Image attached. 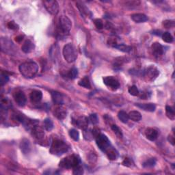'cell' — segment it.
Listing matches in <instances>:
<instances>
[{"label":"cell","instance_id":"6da1fadb","mask_svg":"<svg viewBox=\"0 0 175 175\" xmlns=\"http://www.w3.org/2000/svg\"><path fill=\"white\" fill-rule=\"evenodd\" d=\"M19 71L26 78H33L38 72V66L33 61L22 63L19 66Z\"/></svg>","mask_w":175,"mask_h":175},{"label":"cell","instance_id":"7a4b0ae2","mask_svg":"<svg viewBox=\"0 0 175 175\" xmlns=\"http://www.w3.org/2000/svg\"><path fill=\"white\" fill-rule=\"evenodd\" d=\"M72 27V23L67 16H60L59 19L58 26H57V32L60 36H67L69 34Z\"/></svg>","mask_w":175,"mask_h":175},{"label":"cell","instance_id":"3957f363","mask_svg":"<svg viewBox=\"0 0 175 175\" xmlns=\"http://www.w3.org/2000/svg\"><path fill=\"white\" fill-rule=\"evenodd\" d=\"M68 149L69 147L64 142L60 140V139H56L52 142L50 148V153L52 155L60 156L67 153Z\"/></svg>","mask_w":175,"mask_h":175},{"label":"cell","instance_id":"277c9868","mask_svg":"<svg viewBox=\"0 0 175 175\" xmlns=\"http://www.w3.org/2000/svg\"><path fill=\"white\" fill-rule=\"evenodd\" d=\"M63 56L68 63H73L77 58V51L73 44L68 43L63 48Z\"/></svg>","mask_w":175,"mask_h":175},{"label":"cell","instance_id":"5b68a950","mask_svg":"<svg viewBox=\"0 0 175 175\" xmlns=\"http://www.w3.org/2000/svg\"><path fill=\"white\" fill-rule=\"evenodd\" d=\"M79 164H80V160L77 156L71 155L62 159L59 163V166L62 168L70 169L74 168Z\"/></svg>","mask_w":175,"mask_h":175},{"label":"cell","instance_id":"8992f818","mask_svg":"<svg viewBox=\"0 0 175 175\" xmlns=\"http://www.w3.org/2000/svg\"><path fill=\"white\" fill-rule=\"evenodd\" d=\"M160 75V71L154 66L148 67L143 72V76L147 81H153Z\"/></svg>","mask_w":175,"mask_h":175},{"label":"cell","instance_id":"52a82bcc","mask_svg":"<svg viewBox=\"0 0 175 175\" xmlns=\"http://www.w3.org/2000/svg\"><path fill=\"white\" fill-rule=\"evenodd\" d=\"M95 139L98 147L103 152H105L106 150L111 146V144L109 139L108 138V137L105 135H104V134L101 133L100 135L97 137Z\"/></svg>","mask_w":175,"mask_h":175},{"label":"cell","instance_id":"ba28073f","mask_svg":"<svg viewBox=\"0 0 175 175\" xmlns=\"http://www.w3.org/2000/svg\"><path fill=\"white\" fill-rule=\"evenodd\" d=\"M44 6L46 10L51 15H57L59 12V4L56 1L54 0H49V1L43 2Z\"/></svg>","mask_w":175,"mask_h":175},{"label":"cell","instance_id":"9c48e42d","mask_svg":"<svg viewBox=\"0 0 175 175\" xmlns=\"http://www.w3.org/2000/svg\"><path fill=\"white\" fill-rule=\"evenodd\" d=\"M103 83L107 86L113 90H116L120 88V83L116 78L112 76H108L103 78Z\"/></svg>","mask_w":175,"mask_h":175},{"label":"cell","instance_id":"30bf717a","mask_svg":"<svg viewBox=\"0 0 175 175\" xmlns=\"http://www.w3.org/2000/svg\"><path fill=\"white\" fill-rule=\"evenodd\" d=\"M89 120L88 118L85 116H81L78 117L77 118L73 120V123L76 127L81 129L82 130H86L88 129Z\"/></svg>","mask_w":175,"mask_h":175},{"label":"cell","instance_id":"8fae6325","mask_svg":"<svg viewBox=\"0 0 175 175\" xmlns=\"http://www.w3.org/2000/svg\"><path fill=\"white\" fill-rule=\"evenodd\" d=\"M13 97L15 101V102L19 106L23 107L26 105L27 99L26 95H25L23 92L20 91V90L15 92L13 94Z\"/></svg>","mask_w":175,"mask_h":175},{"label":"cell","instance_id":"7c38bea8","mask_svg":"<svg viewBox=\"0 0 175 175\" xmlns=\"http://www.w3.org/2000/svg\"><path fill=\"white\" fill-rule=\"evenodd\" d=\"M32 134L36 139H38V140H41V139H43L45 135L44 129L42 127H40V126L36 125L32 127Z\"/></svg>","mask_w":175,"mask_h":175},{"label":"cell","instance_id":"4fadbf2b","mask_svg":"<svg viewBox=\"0 0 175 175\" xmlns=\"http://www.w3.org/2000/svg\"><path fill=\"white\" fill-rule=\"evenodd\" d=\"M67 109L62 105L56 107L53 110V115L60 120H64L67 116Z\"/></svg>","mask_w":175,"mask_h":175},{"label":"cell","instance_id":"5bb4252c","mask_svg":"<svg viewBox=\"0 0 175 175\" xmlns=\"http://www.w3.org/2000/svg\"><path fill=\"white\" fill-rule=\"evenodd\" d=\"M153 54L155 57H160L163 54V46L159 43H154L151 46Z\"/></svg>","mask_w":175,"mask_h":175},{"label":"cell","instance_id":"9a60e30c","mask_svg":"<svg viewBox=\"0 0 175 175\" xmlns=\"http://www.w3.org/2000/svg\"><path fill=\"white\" fill-rule=\"evenodd\" d=\"M30 101L32 103L37 104L40 103L43 98V93L40 90H33L29 95Z\"/></svg>","mask_w":175,"mask_h":175},{"label":"cell","instance_id":"2e32d148","mask_svg":"<svg viewBox=\"0 0 175 175\" xmlns=\"http://www.w3.org/2000/svg\"><path fill=\"white\" fill-rule=\"evenodd\" d=\"M20 149L24 155L28 154L31 151V146L29 139H23L20 143Z\"/></svg>","mask_w":175,"mask_h":175},{"label":"cell","instance_id":"e0dca14e","mask_svg":"<svg viewBox=\"0 0 175 175\" xmlns=\"http://www.w3.org/2000/svg\"><path fill=\"white\" fill-rule=\"evenodd\" d=\"M146 138L150 141H155L158 137V131L153 128H148L145 131Z\"/></svg>","mask_w":175,"mask_h":175},{"label":"cell","instance_id":"ac0fdd59","mask_svg":"<svg viewBox=\"0 0 175 175\" xmlns=\"http://www.w3.org/2000/svg\"><path fill=\"white\" fill-rule=\"evenodd\" d=\"M35 45L30 40H27L26 42L23 43V45L21 46V50L23 51L24 53H31L34 50Z\"/></svg>","mask_w":175,"mask_h":175},{"label":"cell","instance_id":"d6986e66","mask_svg":"<svg viewBox=\"0 0 175 175\" xmlns=\"http://www.w3.org/2000/svg\"><path fill=\"white\" fill-rule=\"evenodd\" d=\"M131 17L134 22L138 23H144V22H146L148 20V17L146 15H145L144 14L142 13L133 14V15H131Z\"/></svg>","mask_w":175,"mask_h":175},{"label":"cell","instance_id":"ffe728a7","mask_svg":"<svg viewBox=\"0 0 175 175\" xmlns=\"http://www.w3.org/2000/svg\"><path fill=\"white\" fill-rule=\"evenodd\" d=\"M51 98L52 101L54 104L58 105H61L63 104V97L62 95L60 92L57 91L51 92Z\"/></svg>","mask_w":175,"mask_h":175},{"label":"cell","instance_id":"44dd1931","mask_svg":"<svg viewBox=\"0 0 175 175\" xmlns=\"http://www.w3.org/2000/svg\"><path fill=\"white\" fill-rule=\"evenodd\" d=\"M136 106L144 111L153 112L155 110L156 106L153 103H136Z\"/></svg>","mask_w":175,"mask_h":175},{"label":"cell","instance_id":"7402d4cb","mask_svg":"<svg viewBox=\"0 0 175 175\" xmlns=\"http://www.w3.org/2000/svg\"><path fill=\"white\" fill-rule=\"evenodd\" d=\"M105 153H106V155L108 156L109 160H116L118 157V153L117 150L112 146L109 147Z\"/></svg>","mask_w":175,"mask_h":175},{"label":"cell","instance_id":"603a6c76","mask_svg":"<svg viewBox=\"0 0 175 175\" xmlns=\"http://www.w3.org/2000/svg\"><path fill=\"white\" fill-rule=\"evenodd\" d=\"M128 115L129 118L134 122H138L142 119V115L138 111H131Z\"/></svg>","mask_w":175,"mask_h":175},{"label":"cell","instance_id":"cb8c5ba5","mask_svg":"<svg viewBox=\"0 0 175 175\" xmlns=\"http://www.w3.org/2000/svg\"><path fill=\"white\" fill-rule=\"evenodd\" d=\"M79 85L80 86H82L87 89L91 88V84H90L89 77L88 76H85L83 79H81L80 81H79Z\"/></svg>","mask_w":175,"mask_h":175},{"label":"cell","instance_id":"d4e9b609","mask_svg":"<svg viewBox=\"0 0 175 175\" xmlns=\"http://www.w3.org/2000/svg\"><path fill=\"white\" fill-rule=\"evenodd\" d=\"M166 114L169 119L174 120L175 119V112L174 109L169 105L166 106Z\"/></svg>","mask_w":175,"mask_h":175},{"label":"cell","instance_id":"484cf974","mask_svg":"<svg viewBox=\"0 0 175 175\" xmlns=\"http://www.w3.org/2000/svg\"><path fill=\"white\" fill-rule=\"evenodd\" d=\"M118 118L123 123H127L129 120V115L125 111H120L118 113Z\"/></svg>","mask_w":175,"mask_h":175},{"label":"cell","instance_id":"4316f807","mask_svg":"<svg viewBox=\"0 0 175 175\" xmlns=\"http://www.w3.org/2000/svg\"><path fill=\"white\" fill-rule=\"evenodd\" d=\"M114 48H116L119 51L125 52V53H129L131 51V47L130 46L126 45L125 44H120V45H116L114 46Z\"/></svg>","mask_w":175,"mask_h":175},{"label":"cell","instance_id":"83f0119b","mask_svg":"<svg viewBox=\"0 0 175 175\" xmlns=\"http://www.w3.org/2000/svg\"><path fill=\"white\" fill-rule=\"evenodd\" d=\"M156 164V160L155 158H150L149 160H147L146 161H144L142 164V166H143L144 168H153V167H154Z\"/></svg>","mask_w":175,"mask_h":175},{"label":"cell","instance_id":"f1b7e54d","mask_svg":"<svg viewBox=\"0 0 175 175\" xmlns=\"http://www.w3.org/2000/svg\"><path fill=\"white\" fill-rule=\"evenodd\" d=\"M77 6L78 9L79 10V12H80L81 16H83L84 17L85 16L88 15L89 11H88V8L86 6H85L84 5L80 4L79 3H77Z\"/></svg>","mask_w":175,"mask_h":175},{"label":"cell","instance_id":"f546056e","mask_svg":"<svg viewBox=\"0 0 175 175\" xmlns=\"http://www.w3.org/2000/svg\"><path fill=\"white\" fill-rule=\"evenodd\" d=\"M44 126L47 131H51L53 128V123L50 118H46L44 120Z\"/></svg>","mask_w":175,"mask_h":175},{"label":"cell","instance_id":"4dcf8cb0","mask_svg":"<svg viewBox=\"0 0 175 175\" xmlns=\"http://www.w3.org/2000/svg\"><path fill=\"white\" fill-rule=\"evenodd\" d=\"M162 39L164 42H166L167 43H172V41H173V37H172V36L171 35L170 33L166 32H164L162 34Z\"/></svg>","mask_w":175,"mask_h":175},{"label":"cell","instance_id":"1f68e13d","mask_svg":"<svg viewBox=\"0 0 175 175\" xmlns=\"http://www.w3.org/2000/svg\"><path fill=\"white\" fill-rule=\"evenodd\" d=\"M8 81H9V77H8L6 73L2 71L1 73V75H0V84H1V86H3L4 85L6 84Z\"/></svg>","mask_w":175,"mask_h":175},{"label":"cell","instance_id":"d6a6232c","mask_svg":"<svg viewBox=\"0 0 175 175\" xmlns=\"http://www.w3.org/2000/svg\"><path fill=\"white\" fill-rule=\"evenodd\" d=\"M111 129H112V130L114 131V133L117 136L118 138H122V131H121V130H120V129L118 127L117 125H112Z\"/></svg>","mask_w":175,"mask_h":175},{"label":"cell","instance_id":"836d02e7","mask_svg":"<svg viewBox=\"0 0 175 175\" xmlns=\"http://www.w3.org/2000/svg\"><path fill=\"white\" fill-rule=\"evenodd\" d=\"M69 136L71 138H72L73 140L75 141H78L79 139V133L75 129H70L69 131Z\"/></svg>","mask_w":175,"mask_h":175},{"label":"cell","instance_id":"e575fe53","mask_svg":"<svg viewBox=\"0 0 175 175\" xmlns=\"http://www.w3.org/2000/svg\"><path fill=\"white\" fill-rule=\"evenodd\" d=\"M67 76L71 79H75L78 76V70L76 68H73L72 69H70L69 72H68Z\"/></svg>","mask_w":175,"mask_h":175},{"label":"cell","instance_id":"d590c367","mask_svg":"<svg viewBox=\"0 0 175 175\" xmlns=\"http://www.w3.org/2000/svg\"><path fill=\"white\" fill-rule=\"evenodd\" d=\"M128 91L131 95L135 96V97H136V96H138L139 94V90L138 89L137 86H135V85H133V86H131V87L129 88Z\"/></svg>","mask_w":175,"mask_h":175},{"label":"cell","instance_id":"8d00e7d4","mask_svg":"<svg viewBox=\"0 0 175 175\" xmlns=\"http://www.w3.org/2000/svg\"><path fill=\"white\" fill-rule=\"evenodd\" d=\"M174 21L173 20H166L163 22V26L167 29L172 28L174 27Z\"/></svg>","mask_w":175,"mask_h":175},{"label":"cell","instance_id":"74e56055","mask_svg":"<svg viewBox=\"0 0 175 175\" xmlns=\"http://www.w3.org/2000/svg\"><path fill=\"white\" fill-rule=\"evenodd\" d=\"M89 122L92 125H97L98 122V118L97 115L96 114H90L88 117Z\"/></svg>","mask_w":175,"mask_h":175},{"label":"cell","instance_id":"f35d334b","mask_svg":"<svg viewBox=\"0 0 175 175\" xmlns=\"http://www.w3.org/2000/svg\"><path fill=\"white\" fill-rule=\"evenodd\" d=\"M122 164L123 166H126V167H131L133 165L134 163L131 159L127 157V158H125L124 160H123Z\"/></svg>","mask_w":175,"mask_h":175},{"label":"cell","instance_id":"ab89813d","mask_svg":"<svg viewBox=\"0 0 175 175\" xmlns=\"http://www.w3.org/2000/svg\"><path fill=\"white\" fill-rule=\"evenodd\" d=\"M83 173H84V170L83 168L80 166V164L73 168V174L78 175V174H82Z\"/></svg>","mask_w":175,"mask_h":175},{"label":"cell","instance_id":"60d3db41","mask_svg":"<svg viewBox=\"0 0 175 175\" xmlns=\"http://www.w3.org/2000/svg\"><path fill=\"white\" fill-rule=\"evenodd\" d=\"M94 23L96 27L98 29H101L103 28V21L99 19H96L94 20Z\"/></svg>","mask_w":175,"mask_h":175},{"label":"cell","instance_id":"b9f144b4","mask_svg":"<svg viewBox=\"0 0 175 175\" xmlns=\"http://www.w3.org/2000/svg\"><path fill=\"white\" fill-rule=\"evenodd\" d=\"M91 133H92V136L93 138H96L97 137H98L101 134L100 129L98 127L93 128L91 131Z\"/></svg>","mask_w":175,"mask_h":175},{"label":"cell","instance_id":"7bdbcfd3","mask_svg":"<svg viewBox=\"0 0 175 175\" xmlns=\"http://www.w3.org/2000/svg\"><path fill=\"white\" fill-rule=\"evenodd\" d=\"M7 26L8 28L11 29H19V26L14 21H10L9 23H8Z\"/></svg>","mask_w":175,"mask_h":175},{"label":"cell","instance_id":"ee69618b","mask_svg":"<svg viewBox=\"0 0 175 175\" xmlns=\"http://www.w3.org/2000/svg\"><path fill=\"white\" fill-rule=\"evenodd\" d=\"M168 142L170 143L172 146H174V142H175V140H174V136H172V135H169L168 137Z\"/></svg>","mask_w":175,"mask_h":175},{"label":"cell","instance_id":"f6af8a7d","mask_svg":"<svg viewBox=\"0 0 175 175\" xmlns=\"http://www.w3.org/2000/svg\"><path fill=\"white\" fill-rule=\"evenodd\" d=\"M23 39V36H16L15 38V40L16 41V42H18V43H20L21 41Z\"/></svg>","mask_w":175,"mask_h":175}]
</instances>
